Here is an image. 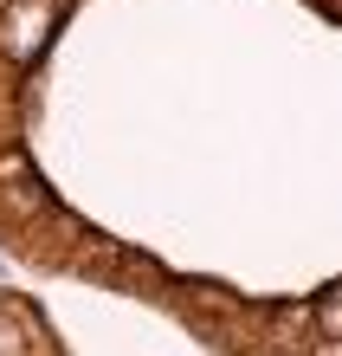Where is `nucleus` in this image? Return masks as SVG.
I'll return each instance as SVG.
<instances>
[{
	"label": "nucleus",
	"instance_id": "f257e3e1",
	"mask_svg": "<svg viewBox=\"0 0 342 356\" xmlns=\"http://www.w3.org/2000/svg\"><path fill=\"white\" fill-rule=\"evenodd\" d=\"M52 19H58V0H13L7 19H0V52L13 65H33L52 39Z\"/></svg>",
	"mask_w": 342,
	"mask_h": 356
},
{
	"label": "nucleus",
	"instance_id": "f03ea898",
	"mask_svg": "<svg viewBox=\"0 0 342 356\" xmlns=\"http://www.w3.org/2000/svg\"><path fill=\"white\" fill-rule=\"evenodd\" d=\"M316 330H323V337H342V285H330L323 298H316Z\"/></svg>",
	"mask_w": 342,
	"mask_h": 356
}]
</instances>
